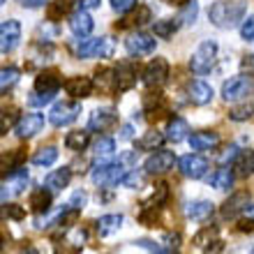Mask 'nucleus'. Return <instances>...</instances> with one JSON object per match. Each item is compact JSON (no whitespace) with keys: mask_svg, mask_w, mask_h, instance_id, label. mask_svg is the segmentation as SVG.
Returning <instances> with one entry per match:
<instances>
[{"mask_svg":"<svg viewBox=\"0 0 254 254\" xmlns=\"http://www.w3.org/2000/svg\"><path fill=\"white\" fill-rule=\"evenodd\" d=\"M167 243H169V248L171 250H178V245H181V234H169Z\"/></svg>","mask_w":254,"mask_h":254,"instance_id":"obj_52","label":"nucleus"},{"mask_svg":"<svg viewBox=\"0 0 254 254\" xmlns=\"http://www.w3.org/2000/svg\"><path fill=\"white\" fill-rule=\"evenodd\" d=\"M167 199H169V185H167V183H157V185H155V190H153V196H150V201H146V203L160 208Z\"/></svg>","mask_w":254,"mask_h":254,"instance_id":"obj_39","label":"nucleus"},{"mask_svg":"<svg viewBox=\"0 0 254 254\" xmlns=\"http://www.w3.org/2000/svg\"><path fill=\"white\" fill-rule=\"evenodd\" d=\"M114 153H116V141L111 139V136H100V139H95V143H93L95 162L111 160V155Z\"/></svg>","mask_w":254,"mask_h":254,"instance_id":"obj_30","label":"nucleus"},{"mask_svg":"<svg viewBox=\"0 0 254 254\" xmlns=\"http://www.w3.org/2000/svg\"><path fill=\"white\" fill-rule=\"evenodd\" d=\"M63 86H65V93L72 95L74 100H83V97H90V95H93L95 81L90 79V76H69Z\"/></svg>","mask_w":254,"mask_h":254,"instance_id":"obj_18","label":"nucleus"},{"mask_svg":"<svg viewBox=\"0 0 254 254\" xmlns=\"http://www.w3.org/2000/svg\"><path fill=\"white\" fill-rule=\"evenodd\" d=\"M86 201H88V194L81 192V190H76V192L72 194V199H69V203H67V206L74 208V210H81V208L86 206Z\"/></svg>","mask_w":254,"mask_h":254,"instance_id":"obj_47","label":"nucleus"},{"mask_svg":"<svg viewBox=\"0 0 254 254\" xmlns=\"http://www.w3.org/2000/svg\"><path fill=\"white\" fill-rule=\"evenodd\" d=\"M215 213V203L213 201H192V203H188V208H185V215H188L190 220L194 222H206L210 220V215Z\"/></svg>","mask_w":254,"mask_h":254,"instance_id":"obj_24","label":"nucleus"},{"mask_svg":"<svg viewBox=\"0 0 254 254\" xmlns=\"http://www.w3.org/2000/svg\"><path fill=\"white\" fill-rule=\"evenodd\" d=\"M21 42V23L16 19H5L0 23V49L2 54H12Z\"/></svg>","mask_w":254,"mask_h":254,"instance_id":"obj_13","label":"nucleus"},{"mask_svg":"<svg viewBox=\"0 0 254 254\" xmlns=\"http://www.w3.org/2000/svg\"><path fill=\"white\" fill-rule=\"evenodd\" d=\"M245 12H248V2L243 0H217L208 7V21L222 30H231L245 21Z\"/></svg>","mask_w":254,"mask_h":254,"instance_id":"obj_1","label":"nucleus"},{"mask_svg":"<svg viewBox=\"0 0 254 254\" xmlns=\"http://www.w3.org/2000/svg\"><path fill=\"white\" fill-rule=\"evenodd\" d=\"M178 30V19H162V21H153V35L160 40H169L174 37V33Z\"/></svg>","mask_w":254,"mask_h":254,"instance_id":"obj_34","label":"nucleus"},{"mask_svg":"<svg viewBox=\"0 0 254 254\" xmlns=\"http://www.w3.org/2000/svg\"><path fill=\"white\" fill-rule=\"evenodd\" d=\"M44 2H47V0H19V5L30 7V9H35V7H42Z\"/></svg>","mask_w":254,"mask_h":254,"instance_id":"obj_54","label":"nucleus"},{"mask_svg":"<svg viewBox=\"0 0 254 254\" xmlns=\"http://www.w3.org/2000/svg\"><path fill=\"white\" fill-rule=\"evenodd\" d=\"M243 67L245 69H254V56H245L243 58Z\"/></svg>","mask_w":254,"mask_h":254,"instance_id":"obj_55","label":"nucleus"},{"mask_svg":"<svg viewBox=\"0 0 254 254\" xmlns=\"http://www.w3.org/2000/svg\"><path fill=\"white\" fill-rule=\"evenodd\" d=\"M121 139H123V141L134 139V127H132V125H123V127H121Z\"/></svg>","mask_w":254,"mask_h":254,"instance_id":"obj_51","label":"nucleus"},{"mask_svg":"<svg viewBox=\"0 0 254 254\" xmlns=\"http://www.w3.org/2000/svg\"><path fill=\"white\" fill-rule=\"evenodd\" d=\"M231 167H234V174L238 178H250L254 176V150L252 148H245L241 153L236 155V160L231 162Z\"/></svg>","mask_w":254,"mask_h":254,"instance_id":"obj_21","label":"nucleus"},{"mask_svg":"<svg viewBox=\"0 0 254 254\" xmlns=\"http://www.w3.org/2000/svg\"><path fill=\"white\" fill-rule=\"evenodd\" d=\"M109 2H111V7H114L118 14H127V12H132L134 7H136L139 0H109Z\"/></svg>","mask_w":254,"mask_h":254,"instance_id":"obj_45","label":"nucleus"},{"mask_svg":"<svg viewBox=\"0 0 254 254\" xmlns=\"http://www.w3.org/2000/svg\"><path fill=\"white\" fill-rule=\"evenodd\" d=\"M56 95H49V93H37V90H33V93L28 95V107H33V109H42V107H47L49 102L54 100Z\"/></svg>","mask_w":254,"mask_h":254,"instance_id":"obj_40","label":"nucleus"},{"mask_svg":"<svg viewBox=\"0 0 254 254\" xmlns=\"http://www.w3.org/2000/svg\"><path fill=\"white\" fill-rule=\"evenodd\" d=\"M72 9V0H54V2H49V9H47V16L49 21H61L65 14H69Z\"/></svg>","mask_w":254,"mask_h":254,"instance_id":"obj_35","label":"nucleus"},{"mask_svg":"<svg viewBox=\"0 0 254 254\" xmlns=\"http://www.w3.org/2000/svg\"><path fill=\"white\" fill-rule=\"evenodd\" d=\"M56 160H58V148L56 146H44L40 148L37 153L33 155V164L35 167H51V164H56Z\"/></svg>","mask_w":254,"mask_h":254,"instance_id":"obj_33","label":"nucleus"},{"mask_svg":"<svg viewBox=\"0 0 254 254\" xmlns=\"http://www.w3.org/2000/svg\"><path fill=\"white\" fill-rule=\"evenodd\" d=\"M248 208H250V192H236L222 203L220 213L224 220H234L238 215L248 213Z\"/></svg>","mask_w":254,"mask_h":254,"instance_id":"obj_15","label":"nucleus"},{"mask_svg":"<svg viewBox=\"0 0 254 254\" xmlns=\"http://www.w3.org/2000/svg\"><path fill=\"white\" fill-rule=\"evenodd\" d=\"M215 234H217V229L206 227L203 231H199V234L194 236V243H196V245H208L210 241H215Z\"/></svg>","mask_w":254,"mask_h":254,"instance_id":"obj_46","label":"nucleus"},{"mask_svg":"<svg viewBox=\"0 0 254 254\" xmlns=\"http://www.w3.org/2000/svg\"><path fill=\"white\" fill-rule=\"evenodd\" d=\"M254 95V76L238 74L222 83V100L224 102H245Z\"/></svg>","mask_w":254,"mask_h":254,"instance_id":"obj_4","label":"nucleus"},{"mask_svg":"<svg viewBox=\"0 0 254 254\" xmlns=\"http://www.w3.org/2000/svg\"><path fill=\"white\" fill-rule=\"evenodd\" d=\"M248 217H252V220H254V206L248 208Z\"/></svg>","mask_w":254,"mask_h":254,"instance_id":"obj_58","label":"nucleus"},{"mask_svg":"<svg viewBox=\"0 0 254 254\" xmlns=\"http://www.w3.org/2000/svg\"><path fill=\"white\" fill-rule=\"evenodd\" d=\"M90 129H72V132H67L65 136V146L67 150H74V153H83L90 143Z\"/></svg>","mask_w":254,"mask_h":254,"instance_id":"obj_28","label":"nucleus"},{"mask_svg":"<svg viewBox=\"0 0 254 254\" xmlns=\"http://www.w3.org/2000/svg\"><path fill=\"white\" fill-rule=\"evenodd\" d=\"M167 139V134H162L160 129H148L143 132L141 139H136V150H155V148H162Z\"/></svg>","mask_w":254,"mask_h":254,"instance_id":"obj_31","label":"nucleus"},{"mask_svg":"<svg viewBox=\"0 0 254 254\" xmlns=\"http://www.w3.org/2000/svg\"><path fill=\"white\" fill-rule=\"evenodd\" d=\"M174 164H176V155L171 153V150L157 148V153H153L143 162V171H146L148 176H162V174H167V171H171Z\"/></svg>","mask_w":254,"mask_h":254,"instance_id":"obj_11","label":"nucleus"},{"mask_svg":"<svg viewBox=\"0 0 254 254\" xmlns=\"http://www.w3.org/2000/svg\"><path fill=\"white\" fill-rule=\"evenodd\" d=\"M79 114H81L79 102H58V104H54V109L49 111V123L54 127H65L76 121Z\"/></svg>","mask_w":254,"mask_h":254,"instance_id":"obj_8","label":"nucleus"},{"mask_svg":"<svg viewBox=\"0 0 254 254\" xmlns=\"http://www.w3.org/2000/svg\"><path fill=\"white\" fill-rule=\"evenodd\" d=\"M118 123V111L111 107H100L95 109L90 118H88V129L90 132H107Z\"/></svg>","mask_w":254,"mask_h":254,"instance_id":"obj_14","label":"nucleus"},{"mask_svg":"<svg viewBox=\"0 0 254 254\" xmlns=\"http://www.w3.org/2000/svg\"><path fill=\"white\" fill-rule=\"evenodd\" d=\"M213 88H210V83H206V81H192L188 86V97L192 104H196V107H206V104H210L213 102Z\"/></svg>","mask_w":254,"mask_h":254,"instance_id":"obj_20","label":"nucleus"},{"mask_svg":"<svg viewBox=\"0 0 254 254\" xmlns=\"http://www.w3.org/2000/svg\"><path fill=\"white\" fill-rule=\"evenodd\" d=\"M153 21V12L148 5H136V9H132V14L127 12V16L118 23V28H132V26H143Z\"/></svg>","mask_w":254,"mask_h":254,"instance_id":"obj_27","label":"nucleus"},{"mask_svg":"<svg viewBox=\"0 0 254 254\" xmlns=\"http://www.w3.org/2000/svg\"><path fill=\"white\" fill-rule=\"evenodd\" d=\"M208 169H210V162L203 157V155H185L178 160V171H181L185 178H192V181H199L203 176L208 174Z\"/></svg>","mask_w":254,"mask_h":254,"instance_id":"obj_9","label":"nucleus"},{"mask_svg":"<svg viewBox=\"0 0 254 254\" xmlns=\"http://www.w3.org/2000/svg\"><path fill=\"white\" fill-rule=\"evenodd\" d=\"M28 181L30 178H28L26 167H19L14 171H9V174H5V178H2V203H7L9 196H16V194L23 192Z\"/></svg>","mask_w":254,"mask_h":254,"instance_id":"obj_12","label":"nucleus"},{"mask_svg":"<svg viewBox=\"0 0 254 254\" xmlns=\"http://www.w3.org/2000/svg\"><path fill=\"white\" fill-rule=\"evenodd\" d=\"M190 148L192 150H210L220 143V134L217 132H208V129H201V132L190 134Z\"/></svg>","mask_w":254,"mask_h":254,"instance_id":"obj_25","label":"nucleus"},{"mask_svg":"<svg viewBox=\"0 0 254 254\" xmlns=\"http://www.w3.org/2000/svg\"><path fill=\"white\" fill-rule=\"evenodd\" d=\"M234 171L231 169H227V167H222V169H217L210 178H208V183H210V188H215V190H229L231 185H234Z\"/></svg>","mask_w":254,"mask_h":254,"instance_id":"obj_32","label":"nucleus"},{"mask_svg":"<svg viewBox=\"0 0 254 254\" xmlns=\"http://www.w3.org/2000/svg\"><path fill=\"white\" fill-rule=\"evenodd\" d=\"M49 23H51V21H49ZM49 23L40 26V30H37V35H44V40H42V42H51L56 35H58V30H56V28H51Z\"/></svg>","mask_w":254,"mask_h":254,"instance_id":"obj_50","label":"nucleus"},{"mask_svg":"<svg viewBox=\"0 0 254 254\" xmlns=\"http://www.w3.org/2000/svg\"><path fill=\"white\" fill-rule=\"evenodd\" d=\"M136 79H139V65H134L129 61L118 63V67L114 69V86L116 93H125L129 88L136 86Z\"/></svg>","mask_w":254,"mask_h":254,"instance_id":"obj_10","label":"nucleus"},{"mask_svg":"<svg viewBox=\"0 0 254 254\" xmlns=\"http://www.w3.org/2000/svg\"><path fill=\"white\" fill-rule=\"evenodd\" d=\"M95 86L102 88V90H116L114 86V69H97L95 72Z\"/></svg>","mask_w":254,"mask_h":254,"instance_id":"obj_38","label":"nucleus"},{"mask_svg":"<svg viewBox=\"0 0 254 254\" xmlns=\"http://www.w3.org/2000/svg\"><path fill=\"white\" fill-rule=\"evenodd\" d=\"M16 81H19V69L16 67H2V72H0V90H2V95H7V90Z\"/></svg>","mask_w":254,"mask_h":254,"instance_id":"obj_37","label":"nucleus"},{"mask_svg":"<svg viewBox=\"0 0 254 254\" xmlns=\"http://www.w3.org/2000/svg\"><path fill=\"white\" fill-rule=\"evenodd\" d=\"M141 181H143V178H141L139 171H136V169H129V171L125 174V178H123L121 185H123V188L134 190V188H139V185H141Z\"/></svg>","mask_w":254,"mask_h":254,"instance_id":"obj_43","label":"nucleus"},{"mask_svg":"<svg viewBox=\"0 0 254 254\" xmlns=\"http://www.w3.org/2000/svg\"><path fill=\"white\" fill-rule=\"evenodd\" d=\"M215 61H217V42L203 40L199 47L194 49L192 58H190V69L194 74H208L213 69Z\"/></svg>","mask_w":254,"mask_h":254,"instance_id":"obj_5","label":"nucleus"},{"mask_svg":"<svg viewBox=\"0 0 254 254\" xmlns=\"http://www.w3.org/2000/svg\"><path fill=\"white\" fill-rule=\"evenodd\" d=\"M125 49L127 54L134 56V58H143V56H153L155 49H157V40L155 35H148V33H129L125 40Z\"/></svg>","mask_w":254,"mask_h":254,"instance_id":"obj_6","label":"nucleus"},{"mask_svg":"<svg viewBox=\"0 0 254 254\" xmlns=\"http://www.w3.org/2000/svg\"><path fill=\"white\" fill-rule=\"evenodd\" d=\"M72 51L76 58H111L116 44L111 37H81Z\"/></svg>","mask_w":254,"mask_h":254,"instance_id":"obj_3","label":"nucleus"},{"mask_svg":"<svg viewBox=\"0 0 254 254\" xmlns=\"http://www.w3.org/2000/svg\"><path fill=\"white\" fill-rule=\"evenodd\" d=\"M241 37L245 42H254V14L241 23Z\"/></svg>","mask_w":254,"mask_h":254,"instance_id":"obj_44","label":"nucleus"},{"mask_svg":"<svg viewBox=\"0 0 254 254\" xmlns=\"http://www.w3.org/2000/svg\"><path fill=\"white\" fill-rule=\"evenodd\" d=\"M16 254H40V252H37V250H35L33 245H23V248H21Z\"/></svg>","mask_w":254,"mask_h":254,"instance_id":"obj_56","label":"nucleus"},{"mask_svg":"<svg viewBox=\"0 0 254 254\" xmlns=\"http://www.w3.org/2000/svg\"><path fill=\"white\" fill-rule=\"evenodd\" d=\"M5 215L7 217H12V220H23V217H26L23 208L16 206V203H5Z\"/></svg>","mask_w":254,"mask_h":254,"instance_id":"obj_48","label":"nucleus"},{"mask_svg":"<svg viewBox=\"0 0 254 254\" xmlns=\"http://www.w3.org/2000/svg\"><path fill=\"white\" fill-rule=\"evenodd\" d=\"M44 116L42 114H26L21 116V121L14 125V134L19 136V139H30L35 136L37 132H42V127H44Z\"/></svg>","mask_w":254,"mask_h":254,"instance_id":"obj_16","label":"nucleus"},{"mask_svg":"<svg viewBox=\"0 0 254 254\" xmlns=\"http://www.w3.org/2000/svg\"><path fill=\"white\" fill-rule=\"evenodd\" d=\"M162 2H167V5H185V2H188V0H162Z\"/></svg>","mask_w":254,"mask_h":254,"instance_id":"obj_57","label":"nucleus"},{"mask_svg":"<svg viewBox=\"0 0 254 254\" xmlns=\"http://www.w3.org/2000/svg\"><path fill=\"white\" fill-rule=\"evenodd\" d=\"M51 199H54V192L49 188H35L30 192V210L37 215H44L51 210Z\"/></svg>","mask_w":254,"mask_h":254,"instance_id":"obj_22","label":"nucleus"},{"mask_svg":"<svg viewBox=\"0 0 254 254\" xmlns=\"http://www.w3.org/2000/svg\"><path fill=\"white\" fill-rule=\"evenodd\" d=\"M250 116H252V107H250V104H243V107H234L231 109V111H229V118H231V121H248Z\"/></svg>","mask_w":254,"mask_h":254,"instance_id":"obj_42","label":"nucleus"},{"mask_svg":"<svg viewBox=\"0 0 254 254\" xmlns=\"http://www.w3.org/2000/svg\"><path fill=\"white\" fill-rule=\"evenodd\" d=\"M196 16H199V2H196V0H188V2L181 7L178 21H181L183 26H192L194 21H196Z\"/></svg>","mask_w":254,"mask_h":254,"instance_id":"obj_36","label":"nucleus"},{"mask_svg":"<svg viewBox=\"0 0 254 254\" xmlns=\"http://www.w3.org/2000/svg\"><path fill=\"white\" fill-rule=\"evenodd\" d=\"M102 0H79L81 9H95V7H100Z\"/></svg>","mask_w":254,"mask_h":254,"instance_id":"obj_53","label":"nucleus"},{"mask_svg":"<svg viewBox=\"0 0 254 254\" xmlns=\"http://www.w3.org/2000/svg\"><path fill=\"white\" fill-rule=\"evenodd\" d=\"M69 30H72L74 37H88V35L93 33V28H95V21L93 16L88 14V9H76V12L69 14Z\"/></svg>","mask_w":254,"mask_h":254,"instance_id":"obj_17","label":"nucleus"},{"mask_svg":"<svg viewBox=\"0 0 254 254\" xmlns=\"http://www.w3.org/2000/svg\"><path fill=\"white\" fill-rule=\"evenodd\" d=\"M167 139L174 141V143H181V141L190 139V125L185 118L181 116H174V118H169L167 123Z\"/></svg>","mask_w":254,"mask_h":254,"instance_id":"obj_26","label":"nucleus"},{"mask_svg":"<svg viewBox=\"0 0 254 254\" xmlns=\"http://www.w3.org/2000/svg\"><path fill=\"white\" fill-rule=\"evenodd\" d=\"M123 217L121 213H111V215H102L100 220L95 222V227H97V234L100 236H111V234H116L118 229L123 227Z\"/></svg>","mask_w":254,"mask_h":254,"instance_id":"obj_29","label":"nucleus"},{"mask_svg":"<svg viewBox=\"0 0 254 254\" xmlns=\"http://www.w3.org/2000/svg\"><path fill=\"white\" fill-rule=\"evenodd\" d=\"M141 79H143V83H146L148 88L164 86L167 79H169V63H167V58H153V61L143 67Z\"/></svg>","mask_w":254,"mask_h":254,"instance_id":"obj_7","label":"nucleus"},{"mask_svg":"<svg viewBox=\"0 0 254 254\" xmlns=\"http://www.w3.org/2000/svg\"><path fill=\"white\" fill-rule=\"evenodd\" d=\"M69 181H72V169L69 167H63V169H56V171H51V174L44 178V188H49L51 192H63V190L69 185Z\"/></svg>","mask_w":254,"mask_h":254,"instance_id":"obj_23","label":"nucleus"},{"mask_svg":"<svg viewBox=\"0 0 254 254\" xmlns=\"http://www.w3.org/2000/svg\"><path fill=\"white\" fill-rule=\"evenodd\" d=\"M222 252H224V241H220V238L210 241L206 245V250H203V254H222Z\"/></svg>","mask_w":254,"mask_h":254,"instance_id":"obj_49","label":"nucleus"},{"mask_svg":"<svg viewBox=\"0 0 254 254\" xmlns=\"http://www.w3.org/2000/svg\"><path fill=\"white\" fill-rule=\"evenodd\" d=\"M61 86H63V79L56 69H44V72H40L37 79H35V90H37V93L56 95L61 90Z\"/></svg>","mask_w":254,"mask_h":254,"instance_id":"obj_19","label":"nucleus"},{"mask_svg":"<svg viewBox=\"0 0 254 254\" xmlns=\"http://www.w3.org/2000/svg\"><path fill=\"white\" fill-rule=\"evenodd\" d=\"M129 171V169L125 167V164H121V162H95L93 171H90V181H93V185H97V188H116V185H121L123 178H125V174Z\"/></svg>","mask_w":254,"mask_h":254,"instance_id":"obj_2","label":"nucleus"},{"mask_svg":"<svg viewBox=\"0 0 254 254\" xmlns=\"http://www.w3.org/2000/svg\"><path fill=\"white\" fill-rule=\"evenodd\" d=\"M14 121L16 123L21 121V116L16 114V109H5V111H2V121H0V129H2V134H7V129L12 127Z\"/></svg>","mask_w":254,"mask_h":254,"instance_id":"obj_41","label":"nucleus"}]
</instances>
